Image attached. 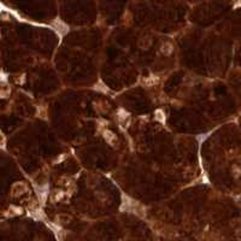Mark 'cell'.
I'll return each mask as SVG.
<instances>
[{
  "mask_svg": "<svg viewBox=\"0 0 241 241\" xmlns=\"http://www.w3.org/2000/svg\"><path fill=\"white\" fill-rule=\"evenodd\" d=\"M102 136H104V139H105V141L109 144V145H111V146H115L116 145V141H117V139H116V135L112 133V131H110V130H104L102 131Z\"/></svg>",
  "mask_w": 241,
  "mask_h": 241,
  "instance_id": "6da1fadb",
  "label": "cell"
},
{
  "mask_svg": "<svg viewBox=\"0 0 241 241\" xmlns=\"http://www.w3.org/2000/svg\"><path fill=\"white\" fill-rule=\"evenodd\" d=\"M27 191H28V188H27V186L24 183H16L12 187V196H17V195L23 194Z\"/></svg>",
  "mask_w": 241,
  "mask_h": 241,
  "instance_id": "7a4b0ae2",
  "label": "cell"
},
{
  "mask_svg": "<svg viewBox=\"0 0 241 241\" xmlns=\"http://www.w3.org/2000/svg\"><path fill=\"white\" fill-rule=\"evenodd\" d=\"M160 52L163 53V54H165V56H169V54H171V52H172V46H171V44H164L163 46L160 47Z\"/></svg>",
  "mask_w": 241,
  "mask_h": 241,
  "instance_id": "3957f363",
  "label": "cell"
},
{
  "mask_svg": "<svg viewBox=\"0 0 241 241\" xmlns=\"http://www.w3.org/2000/svg\"><path fill=\"white\" fill-rule=\"evenodd\" d=\"M154 117H156V120H158V122H160V123H164L165 122V113H164V111L163 110H156V112H154Z\"/></svg>",
  "mask_w": 241,
  "mask_h": 241,
  "instance_id": "277c9868",
  "label": "cell"
},
{
  "mask_svg": "<svg viewBox=\"0 0 241 241\" xmlns=\"http://www.w3.org/2000/svg\"><path fill=\"white\" fill-rule=\"evenodd\" d=\"M157 82H158V77H156V76L147 77V78H145V81H144V83L146 84V86H154Z\"/></svg>",
  "mask_w": 241,
  "mask_h": 241,
  "instance_id": "5b68a950",
  "label": "cell"
}]
</instances>
